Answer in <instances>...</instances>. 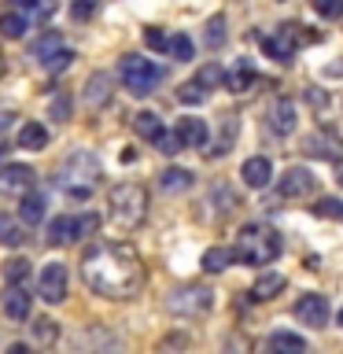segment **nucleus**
I'll return each instance as SVG.
<instances>
[{"label":"nucleus","mask_w":343,"mask_h":354,"mask_svg":"<svg viewBox=\"0 0 343 354\" xmlns=\"http://www.w3.org/2000/svg\"><path fill=\"white\" fill-rule=\"evenodd\" d=\"M85 288L104 299H133L144 288V266L133 243L126 240H100L82 254Z\"/></svg>","instance_id":"1"},{"label":"nucleus","mask_w":343,"mask_h":354,"mask_svg":"<svg viewBox=\"0 0 343 354\" xmlns=\"http://www.w3.org/2000/svg\"><path fill=\"white\" fill-rule=\"evenodd\" d=\"M100 177H104V170H100V159L93 151L77 148L63 159V166L55 170V188L59 192H66L71 199H89L96 192Z\"/></svg>","instance_id":"2"},{"label":"nucleus","mask_w":343,"mask_h":354,"mask_svg":"<svg viewBox=\"0 0 343 354\" xmlns=\"http://www.w3.org/2000/svg\"><path fill=\"white\" fill-rule=\"evenodd\" d=\"M281 232L262 225V221H251V225H243L237 232V248H232V254H237V262H248V266H270L277 262V254H281Z\"/></svg>","instance_id":"3"},{"label":"nucleus","mask_w":343,"mask_h":354,"mask_svg":"<svg viewBox=\"0 0 343 354\" xmlns=\"http://www.w3.org/2000/svg\"><path fill=\"white\" fill-rule=\"evenodd\" d=\"M107 218L111 225L118 232H133L140 225L144 218H148V192H144V185H118L111 188V199H107Z\"/></svg>","instance_id":"4"},{"label":"nucleus","mask_w":343,"mask_h":354,"mask_svg":"<svg viewBox=\"0 0 343 354\" xmlns=\"http://www.w3.org/2000/svg\"><path fill=\"white\" fill-rule=\"evenodd\" d=\"M118 74H122V85H126L133 96H148L151 88L159 85V77H163L159 66H155L151 59H144V55H137V52L122 55Z\"/></svg>","instance_id":"5"},{"label":"nucleus","mask_w":343,"mask_h":354,"mask_svg":"<svg viewBox=\"0 0 343 354\" xmlns=\"http://www.w3.org/2000/svg\"><path fill=\"white\" fill-rule=\"evenodd\" d=\"M214 306V292L207 284H181L166 295V310L177 317H203Z\"/></svg>","instance_id":"6"},{"label":"nucleus","mask_w":343,"mask_h":354,"mask_svg":"<svg viewBox=\"0 0 343 354\" xmlns=\"http://www.w3.org/2000/svg\"><path fill=\"white\" fill-rule=\"evenodd\" d=\"M328 299L325 295H317V292H306V295H299L295 299V321L299 325H306V328H325L328 325Z\"/></svg>","instance_id":"7"},{"label":"nucleus","mask_w":343,"mask_h":354,"mask_svg":"<svg viewBox=\"0 0 343 354\" xmlns=\"http://www.w3.org/2000/svg\"><path fill=\"white\" fill-rule=\"evenodd\" d=\"M299 30H303V26H292V22H284L281 30H273L270 37H262V48H266V55H270V59H277V63H288V59L295 55Z\"/></svg>","instance_id":"8"},{"label":"nucleus","mask_w":343,"mask_h":354,"mask_svg":"<svg viewBox=\"0 0 343 354\" xmlns=\"http://www.w3.org/2000/svg\"><path fill=\"white\" fill-rule=\"evenodd\" d=\"M37 295L44 299V303H63V299H66V266L63 262H48L41 270Z\"/></svg>","instance_id":"9"},{"label":"nucleus","mask_w":343,"mask_h":354,"mask_svg":"<svg viewBox=\"0 0 343 354\" xmlns=\"http://www.w3.org/2000/svg\"><path fill=\"white\" fill-rule=\"evenodd\" d=\"M314 174L306 170V166H292V170H284V177L277 181V192H281L284 199H303L314 192Z\"/></svg>","instance_id":"10"},{"label":"nucleus","mask_w":343,"mask_h":354,"mask_svg":"<svg viewBox=\"0 0 343 354\" xmlns=\"http://www.w3.org/2000/svg\"><path fill=\"white\" fill-rule=\"evenodd\" d=\"M33 181H37V174H33L26 162L0 166V192H30Z\"/></svg>","instance_id":"11"},{"label":"nucleus","mask_w":343,"mask_h":354,"mask_svg":"<svg viewBox=\"0 0 343 354\" xmlns=\"http://www.w3.org/2000/svg\"><path fill=\"white\" fill-rule=\"evenodd\" d=\"M44 240L52 243V248H66V243L82 240V232H77V218L71 214H59L48 221V229H44Z\"/></svg>","instance_id":"12"},{"label":"nucleus","mask_w":343,"mask_h":354,"mask_svg":"<svg viewBox=\"0 0 343 354\" xmlns=\"http://www.w3.org/2000/svg\"><path fill=\"white\" fill-rule=\"evenodd\" d=\"M270 129L277 133V137H292L295 133V100H277V104L270 107Z\"/></svg>","instance_id":"13"},{"label":"nucleus","mask_w":343,"mask_h":354,"mask_svg":"<svg viewBox=\"0 0 343 354\" xmlns=\"http://www.w3.org/2000/svg\"><path fill=\"white\" fill-rule=\"evenodd\" d=\"M240 177L248 188H266L273 181V162L266 159V155H251V159L240 166Z\"/></svg>","instance_id":"14"},{"label":"nucleus","mask_w":343,"mask_h":354,"mask_svg":"<svg viewBox=\"0 0 343 354\" xmlns=\"http://www.w3.org/2000/svg\"><path fill=\"white\" fill-rule=\"evenodd\" d=\"M30 306H33V295L26 292L22 284H8L4 292V314L11 321H30Z\"/></svg>","instance_id":"15"},{"label":"nucleus","mask_w":343,"mask_h":354,"mask_svg":"<svg viewBox=\"0 0 343 354\" xmlns=\"http://www.w3.org/2000/svg\"><path fill=\"white\" fill-rule=\"evenodd\" d=\"M221 82H225L229 93H251V88L259 85V71L251 66V59H237V66H232Z\"/></svg>","instance_id":"16"},{"label":"nucleus","mask_w":343,"mask_h":354,"mask_svg":"<svg viewBox=\"0 0 343 354\" xmlns=\"http://www.w3.org/2000/svg\"><path fill=\"white\" fill-rule=\"evenodd\" d=\"M177 133H181V140H185V148H203L207 151V144H210V129H207V122L203 118H177Z\"/></svg>","instance_id":"17"},{"label":"nucleus","mask_w":343,"mask_h":354,"mask_svg":"<svg viewBox=\"0 0 343 354\" xmlns=\"http://www.w3.org/2000/svg\"><path fill=\"white\" fill-rule=\"evenodd\" d=\"M192 185H196V174L185 170V166H166V170L159 174V188H163V192H170V196L188 192Z\"/></svg>","instance_id":"18"},{"label":"nucleus","mask_w":343,"mask_h":354,"mask_svg":"<svg viewBox=\"0 0 343 354\" xmlns=\"http://www.w3.org/2000/svg\"><path fill=\"white\" fill-rule=\"evenodd\" d=\"M284 284H288V281H284V273H273V270H270V273H262L259 281L251 284V299H254V303H266V299H277V295L284 292Z\"/></svg>","instance_id":"19"},{"label":"nucleus","mask_w":343,"mask_h":354,"mask_svg":"<svg viewBox=\"0 0 343 354\" xmlns=\"http://www.w3.org/2000/svg\"><path fill=\"white\" fill-rule=\"evenodd\" d=\"M107 100H111V74H93L85 82V104L96 111V107H104Z\"/></svg>","instance_id":"20"},{"label":"nucleus","mask_w":343,"mask_h":354,"mask_svg":"<svg viewBox=\"0 0 343 354\" xmlns=\"http://www.w3.org/2000/svg\"><path fill=\"white\" fill-rule=\"evenodd\" d=\"M306 151L317 155V159H340V155H343V144L332 137V133H314V137L306 140Z\"/></svg>","instance_id":"21"},{"label":"nucleus","mask_w":343,"mask_h":354,"mask_svg":"<svg viewBox=\"0 0 343 354\" xmlns=\"http://www.w3.org/2000/svg\"><path fill=\"white\" fill-rule=\"evenodd\" d=\"M19 148L44 151V148H48V129H44L41 122H26V126L19 129Z\"/></svg>","instance_id":"22"},{"label":"nucleus","mask_w":343,"mask_h":354,"mask_svg":"<svg viewBox=\"0 0 343 354\" xmlns=\"http://www.w3.org/2000/svg\"><path fill=\"white\" fill-rule=\"evenodd\" d=\"M41 218H44V196L26 192V196H22V203H19V221H22V225H37Z\"/></svg>","instance_id":"23"},{"label":"nucleus","mask_w":343,"mask_h":354,"mask_svg":"<svg viewBox=\"0 0 343 354\" xmlns=\"http://www.w3.org/2000/svg\"><path fill=\"white\" fill-rule=\"evenodd\" d=\"M133 129L140 133V137H148V140H155L163 133V118L155 115V111H140V115H133Z\"/></svg>","instance_id":"24"},{"label":"nucleus","mask_w":343,"mask_h":354,"mask_svg":"<svg viewBox=\"0 0 343 354\" xmlns=\"http://www.w3.org/2000/svg\"><path fill=\"white\" fill-rule=\"evenodd\" d=\"M232 259H237V254H232L229 248H210L203 254V270L207 273H225L229 266H232Z\"/></svg>","instance_id":"25"},{"label":"nucleus","mask_w":343,"mask_h":354,"mask_svg":"<svg viewBox=\"0 0 343 354\" xmlns=\"http://www.w3.org/2000/svg\"><path fill=\"white\" fill-rule=\"evenodd\" d=\"M270 347L284 351V354H295V351H306V339L295 336V332H288V328H281V332H273V336H270Z\"/></svg>","instance_id":"26"},{"label":"nucleus","mask_w":343,"mask_h":354,"mask_svg":"<svg viewBox=\"0 0 343 354\" xmlns=\"http://www.w3.org/2000/svg\"><path fill=\"white\" fill-rule=\"evenodd\" d=\"M26 30H30L26 15H19V11H11V15H0V37H8V41H19Z\"/></svg>","instance_id":"27"},{"label":"nucleus","mask_w":343,"mask_h":354,"mask_svg":"<svg viewBox=\"0 0 343 354\" xmlns=\"http://www.w3.org/2000/svg\"><path fill=\"white\" fill-rule=\"evenodd\" d=\"M71 63H74V52H71V48H52L48 55H41V66H44L48 74H63Z\"/></svg>","instance_id":"28"},{"label":"nucleus","mask_w":343,"mask_h":354,"mask_svg":"<svg viewBox=\"0 0 343 354\" xmlns=\"http://www.w3.org/2000/svg\"><path fill=\"white\" fill-rule=\"evenodd\" d=\"M237 133H240V122L232 115H225V122H221V137H218L214 148H210V155H225L232 148V137H237Z\"/></svg>","instance_id":"29"},{"label":"nucleus","mask_w":343,"mask_h":354,"mask_svg":"<svg viewBox=\"0 0 343 354\" xmlns=\"http://www.w3.org/2000/svg\"><path fill=\"white\" fill-rule=\"evenodd\" d=\"M22 240H26V232H22L19 221H11V218L0 214V243H8V248H19Z\"/></svg>","instance_id":"30"},{"label":"nucleus","mask_w":343,"mask_h":354,"mask_svg":"<svg viewBox=\"0 0 343 354\" xmlns=\"http://www.w3.org/2000/svg\"><path fill=\"white\" fill-rule=\"evenodd\" d=\"M203 41H207V48H221V44H225V15H214L207 22Z\"/></svg>","instance_id":"31"},{"label":"nucleus","mask_w":343,"mask_h":354,"mask_svg":"<svg viewBox=\"0 0 343 354\" xmlns=\"http://www.w3.org/2000/svg\"><path fill=\"white\" fill-rule=\"evenodd\" d=\"M151 144H155V148H159L163 155H177V151H185V140H181V133H177V129H170V133L163 129Z\"/></svg>","instance_id":"32"},{"label":"nucleus","mask_w":343,"mask_h":354,"mask_svg":"<svg viewBox=\"0 0 343 354\" xmlns=\"http://www.w3.org/2000/svg\"><path fill=\"white\" fill-rule=\"evenodd\" d=\"M177 100H181V104H192V107H196V104H203V100H207V88L192 77V82L177 85Z\"/></svg>","instance_id":"33"},{"label":"nucleus","mask_w":343,"mask_h":354,"mask_svg":"<svg viewBox=\"0 0 343 354\" xmlns=\"http://www.w3.org/2000/svg\"><path fill=\"white\" fill-rule=\"evenodd\" d=\"M314 214H317V218H336V221H343V199H336V196L317 199V203H314Z\"/></svg>","instance_id":"34"},{"label":"nucleus","mask_w":343,"mask_h":354,"mask_svg":"<svg viewBox=\"0 0 343 354\" xmlns=\"http://www.w3.org/2000/svg\"><path fill=\"white\" fill-rule=\"evenodd\" d=\"M166 52H170L177 63H188V59H192V41H188L185 33H177V37H170V48H166Z\"/></svg>","instance_id":"35"},{"label":"nucleus","mask_w":343,"mask_h":354,"mask_svg":"<svg viewBox=\"0 0 343 354\" xmlns=\"http://www.w3.org/2000/svg\"><path fill=\"white\" fill-rule=\"evenodd\" d=\"M96 8H100V0H71V19L74 22H89L96 15Z\"/></svg>","instance_id":"36"},{"label":"nucleus","mask_w":343,"mask_h":354,"mask_svg":"<svg viewBox=\"0 0 343 354\" xmlns=\"http://www.w3.org/2000/svg\"><path fill=\"white\" fill-rule=\"evenodd\" d=\"M221 77H225V74H221V66H214V63H207V66H199L196 82H199V85H203L207 93H210V88H214V85H221Z\"/></svg>","instance_id":"37"},{"label":"nucleus","mask_w":343,"mask_h":354,"mask_svg":"<svg viewBox=\"0 0 343 354\" xmlns=\"http://www.w3.org/2000/svg\"><path fill=\"white\" fill-rule=\"evenodd\" d=\"M26 273H30V262H26V259H11V262L4 266L8 284H22V281H26Z\"/></svg>","instance_id":"38"},{"label":"nucleus","mask_w":343,"mask_h":354,"mask_svg":"<svg viewBox=\"0 0 343 354\" xmlns=\"http://www.w3.org/2000/svg\"><path fill=\"white\" fill-rule=\"evenodd\" d=\"M144 44H148L151 52H166V48H170V37H166L159 26H148V30H144Z\"/></svg>","instance_id":"39"},{"label":"nucleus","mask_w":343,"mask_h":354,"mask_svg":"<svg viewBox=\"0 0 343 354\" xmlns=\"http://www.w3.org/2000/svg\"><path fill=\"white\" fill-rule=\"evenodd\" d=\"M314 11L321 19H343V0H314Z\"/></svg>","instance_id":"40"},{"label":"nucleus","mask_w":343,"mask_h":354,"mask_svg":"<svg viewBox=\"0 0 343 354\" xmlns=\"http://www.w3.org/2000/svg\"><path fill=\"white\" fill-rule=\"evenodd\" d=\"M33 332H37V339H41V343H52V339H55V321L37 317V321H33Z\"/></svg>","instance_id":"41"},{"label":"nucleus","mask_w":343,"mask_h":354,"mask_svg":"<svg viewBox=\"0 0 343 354\" xmlns=\"http://www.w3.org/2000/svg\"><path fill=\"white\" fill-rule=\"evenodd\" d=\"M52 48H59V33H44V37L33 44V55H48Z\"/></svg>","instance_id":"42"},{"label":"nucleus","mask_w":343,"mask_h":354,"mask_svg":"<svg viewBox=\"0 0 343 354\" xmlns=\"http://www.w3.org/2000/svg\"><path fill=\"white\" fill-rule=\"evenodd\" d=\"M52 118H55V122H66V118H71V100H66V96L52 100Z\"/></svg>","instance_id":"43"},{"label":"nucleus","mask_w":343,"mask_h":354,"mask_svg":"<svg viewBox=\"0 0 343 354\" xmlns=\"http://www.w3.org/2000/svg\"><path fill=\"white\" fill-rule=\"evenodd\" d=\"M19 8H37V0H15Z\"/></svg>","instance_id":"44"},{"label":"nucleus","mask_w":343,"mask_h":354,"mask_svg":"<svg viewBox=\"0 0 343 354\" xmlns=\"http://www.w3.org/2000/svg\"><path fill=\"white\" fill-rule=\"evenodd\" d=\"M336 181H340V188H343V162H336Z\"/></svg>","instance_id":"45"},{"label":"nucleus","mask_w":343,"mask_h":354,"mask_svg":"<svg viewBox=\"0 0 343 354\" xmlns=\"http://www.w3.org/2000/svg\"><path fill=\"white\" fill-rule=\"evenodd\" d=\"M336 321H340V328H343V310H340V317H336Z\"/></svg>","instance_id":"46"}]
</instances>
